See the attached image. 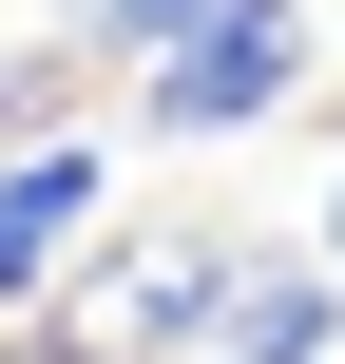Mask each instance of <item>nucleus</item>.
I'll return each instance as SVG.
<instances>
[{
	"mask_svg": "<svg viewBox=\"0 0 345 364\" xmlns=\"http://www.w3.org/2000/svg\"><path fill=\"white\" fill-rule=\"evenodd\" d=\"M288 96H307V0H230V19H192V38L134 77V134L192 154V134H269Z\"/></svg>",
	"mask_w": 345,
	"mask_h": 364,
	"instance_id": "f257e3e1",
	"label": "nucleus"
},
{
	"mask_svg": "<svg viewBox=\"0 0 345 364\" xmlns=\"http://www.w3.org/2000/svg\"><path fill=\"white\" fill-rule=\"evenodd\" d=\"M115 230V154L96 134H38V154H0V307H38L77 250Z\"/></svg>",
	"mask_w": 345,
	"mask_h": 364,
	"instance_id": "f03ea898",
	"label": "nucleus"
},
{
	"mask_svg": "<svg viewBox=\"0 0 345 364\" xmlns=\"http://www.w3.org/2000/svg\"><path fill=\"white\" fill-rule=\"evenodd\" d=\"M327 326H345L327 250H250V288L211 307V364H327Z\"/></svg>",
	"mask_w": 345,
	"mask_h": 364,
	"instance_id": "7ed1b4c3",
	"label": "nucleus"
},
{
	"mask_svg": "<svg viewBox=\"0 0 345 364\" xmlns=\"http://www.w3.org/2000/svg\"><path fill=\"white\" fill-rule=\"evenodd\" d=\"M230 288H250V230H173V250L115 269V346H173V326H211Z\"/></svg>",
	"mask_w": 345,
	"mask_h": 364,
	"instance_id": "20e7f679",
	"label": "nucleus"
},
{
	"mask_svg": "<svg viewBox=\"0 0 345 364\" xmlns=\"http://www.w3.org/2000/svg\"><path fill=\"white\" fill-rule=\"evenodd\" d=\"M192 19H230V0H77V38H96V58H173Z\"/></svg>",
	"mask_w": 345,
	"mask_h": 364,
	"instance_id": "39448f33",
	"label": "nucleus"
},
{
	"mask_svg": "<svg viewBox=\"0 0 345 364\" xmlns=\"http://www.w3.org/2000/svg\"><path fill=\"white\" fill-rule=\"evenodd\" d=\"M0 364H96V346H38V326H19V346H0Z\"/></svg>",
	"mask_w": 345,
	"mask_h": 364,
	"instance_id": "423d86ee",
	"label": "nucleus"
},
{
	"mask_svg": "<svg viewBox=\"0 0 345 364\" xmlns=\"http://www.w3.org/2000/svg\"><path fill=\"white\" fill-rule=\"evenodd\" d=\"M327 269H345V192H327Z\"/></svg>",
	"mask_w": 345,
	"mask_h": 364,
	"instance_id": "0eeeda50",
	"label": "nucleus"
},
{
	"mask_svg": "<svg viewBox=\"0 0 345 364\" xmlns=\"http://www.w3.org/2000/svg\"><path fill=\"white\" fill-rule=\"evenodd\" d=\"M96 364H115V346H96Z\"/></svg>",
	"mask_w": 345,
	"mask_h": 364,
	"instance_id": "6e6552de",
	"label": "nucleus"
}]
</instances>
